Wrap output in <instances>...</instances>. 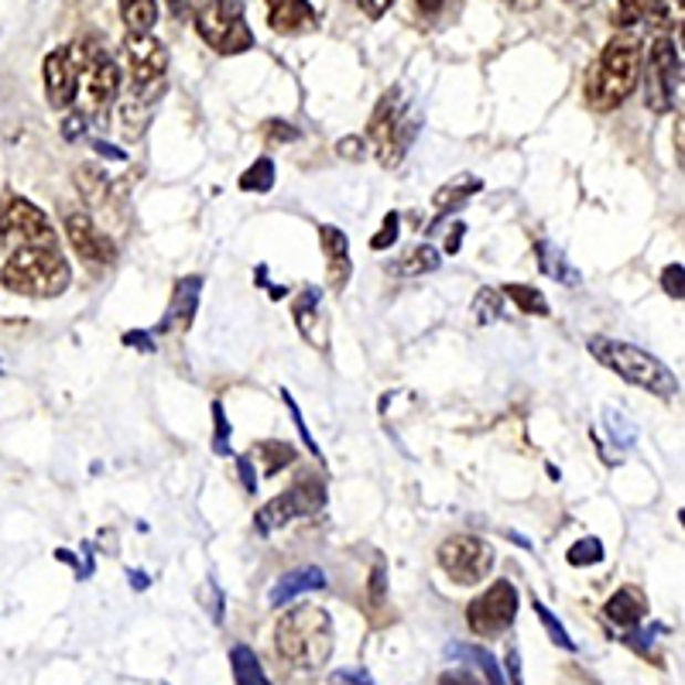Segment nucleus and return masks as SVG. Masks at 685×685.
<instances>
[{
	"instance_id": "obj_1",
	"label": "nucleus",
	"mask_w": 685,
	"mask_h": 685,
	"mask_svg": "<svg viewBox=\"0 0 685 685\" xmlns=\"http://www.w3.org/2000/svg\"><path fill=\"white\" fill-rule=\"evenodd\" d=\"M641 69H644V42L634 31H617L587 72V83H583L587 106H593L600 114L617 111L637 90Z\"/></svg>"
},
{
	"instance_id": "obj_2",
	"label": "nucleus",
	"mask_w": 685,
	"mask_h": 685,
	"mask_svg": "<svg viewBox=\"0 0 685 685\" xmlns=\"http://www.w3.org/2000/svg\"><path fill=\"white\" fill-rule=\"evenodd\" d=\"M274 647H278V655L299 672L322 668L333 655V621H330V614L315 603L292 606L274 627Z\"/></svg>"
},
{
	"instance_id": "obj_3",
	"label": "nucleus",
	"mask_w": 685,
	"mask_h": 685,
	"mask_svg": "<svg viewBox=\"0 0 685 685\" xmlns=\"http://www.w3.org/2000/svg\"><path fill=\"white\" fill-rule=\"evenodd\" d=\"M587 350L600 360L606 371H614L617 377H624L634 387H644L647 394H655L662 402H672L678 394V381L675 374L662 364L658 356H652L647 350L614 340V336H590Z\"/></svg>"
},
{
	"instance_id": "obj_4",
	"label": "nucleus",
	"mask_w": 685,
	"mask_h": 685,
	"mask_svg": "<svg viewBox=\"0 0 685 685\" xmlns=\"http://www.w3.org/2000/svg\"><path fill=\"white\" fill-rule=\"evenodd\" d=\"M72 281L59 247H21L0 268V284L24 299H55Z\"/></svg>"
},
{
	"instance_id": "obj_5",
	"label": "nucleus",
	"mask_w": 685,
	"mask_h": 685,
	"mask_svg": "<svg viewBox=\"0 0 685 685\" xmlns=\"http://www.w3.org/2000/svg\"><path fill=\"white\" fill-rule=\"evenodd\" d=\"M69 55L76 62V93H72L76 114L86 121L106 114L121 93V65L96 42H69Z\"/></svg>"
},
{
	"instance_id": "obj_6",
	"label": "nucleus",
	"mask_w": 685,
	"mask_h": 685,
	"mask_svg": "<svg viewBox=\"0 0 685 685\" xmlns=\"http://www.w3.org/2000/svg\"><path fill=\"white\" fill-rule=\"evenodd\" d=\"M422 121L418 114H412L405 100H402V90H387L381 96V103L374 106V114H371V127H367V137H371V152L381 165L394 168V165H402L408 148H412V141L418 134Z\"/></svg>"
},
{
	"instance_id": "obj_7",
	"label": "nucleus",
	"mask_w": 685,
	"mask_h": 685,
	"mask_svg": "<svg viewBox=\"0 0 685 685\" xmlns=\"http://www.w3.org/2000/svg\"><path fill=\"white\" fill-rule=\"evenodd\" d=\"M124 62H127V93L137 100L158 103L168 80V49L155 34H134L124 39Z\"/></svg>"
},
{
	"instance_id": "obj_8",
	"label": "nucleus",
	"mask_w": 685,
	"mask_h": 685,
	"mask_svg": "<svg viewBox=\"0 0 685 685\" xmlns=\"http://www.w3.org/2000/svg\"><path fill=\"white\" fill-rule=\"evenodd\" d=\"M196 31L203 42L220 55H240L255 45V31L243 18L240 0H206L196 14Z\"/></svg>"
},
{
	"instance_id": "obj_9",
	"label": "nucleus",
	"mask_w": 685,
	"mask_h": 685,
	"mask_svg": "<svg viewBox=\"0 0 685 685\" xmlns=\"http://www.w3.org/2000/svg\"><path fill=\"white\" fill-rule=\"evenodd\" d=\"M322 504H326V484H322L319 477H299L295 487H288L284 494L271 497L255 515V528H258V534H274L299 518L322 511Z\"/></svg>"
},
{
	"instance_id": "obj_10",
	"label": "nucleus",
	"mask_w": 685,
	"mask_h": 685,
	"mask_svg": "<svg viewBox=\"0 0 685 685\" xmlns=\"http://www.w3.org/2000/svg\"><path fill=\"white\" fill-rule=\"evenodd\" d=\"M439 569L459 587H477L494 569V549L477 534H453L436 552Z\"/></svg>"
},
{
	"instance_id": "obj_11",
	"label": "nucleus",
	"mask_w": 685,
	"mask_h": 685,
	"mask_svg": "<svg viewBox=\"0 0 685 685\" xmlns=\"http://www.w3.org/2000/svg\"><path fill=\"white\" fill-rule=\"evenodd\" d=\"M0 240L11 243L14 250L21 247H55V230L49 216L28 203L24 196H8L0 203Z\"/></svg>"
},
{
	"instance_id": "obj_12",
	"label": "nucleus",
	"mask_w": 685,
	"mask_h": 685,
	"mask_svg": "<svg viewBox=\"0 0 685 685\" xmlns=\"http://www.w3.org/2000/svg\"><path fill=\"white\" fill-rule=\"evenodd\" d=\"M518 587L511 580H497L466 606V624L480 637H500L518 617Z\"/></svg>"
},
{
	"instance_id": "obj_13",
	"label": "nucleus",
	"mask_w": 685,
	"mask_h": 685,
	"mask_svg": "<svg viewBox=\"0 0 685 685\" xmlns=\"http://www.w3.org/2000/svg\"><path fill=\"white\" fill-rule=\"evenodd\" d=\"M647 106L658 114L672 111L675 103V93H678V83H682V59H678V49L672 45V39H655L652 49H647Z\"/></svg>"
},
{
	"instance_id": "obj_14",
	"label": "nucleus",
	"mask_w": 685,
	"mask_h": 685,
	"mask_svg": "<svg viewBox=\"0 0 685 685\" xmlns=\"http://www.w3.org/2000/svg\"><path fill=\"white\" fill-rule=\"evenodd\" d=\"M65 237L76 250V258L86 261L90 268H111L117 261V247L106 237L90 212H65Z\"/></svg>"
},
{
	"instance_id": "obj_15",
	"label": "nucleus",
	"mask_w": 685,
	"mask_h": 685,
	"mask_svg": "<svg viewBox=\"0 0 685 685\" xmlns=\"http://www.w3.org/2000/svg\"><path fill=\"white\" fill-rule=\"evenodd\" d=\"M199 295H203V278L199 274L178 278L175 288H172V302L165 309V319H162V326L155 330V336L158 333H186L193 326V319H196Z\"/></svg>"
},
{
	"instance_id": "obj_16",
	"label": "nucleus",
	"mask_w": 685,
	"mask_h": 685,
	"mask_svg": "<svg viewBox=\"0 0 685 685\" xmlns=\"http://www.w3.org/2000/svg\"><path fill=\"white\" fill-rule=\"evenodd\" d=\"M271 31L292 39V34H309L319 28V14L309 0H264Z\"/></svg>"
},
{
	"instance_id": "obj_17",
	"label": "nucleus",
	"mask_w": 685,
	"mask_h": 685,
	"mask_svg": "<svg viewBox=\"0 0 685 685\" xmlns=\"http://www.w3.org/2000/svg\"><path fill=\"white\" fill-rule=\"evenodd\" d=\"M292 319H295L299 333L312 346L326 350L330 326H326V315H322V292H319V288H302V292L295 295V302H292Z\"/></svg>"
},
{
	"instance_id": "obj_18",
	"label": "nucleus",
	"mask_w": 685,
	"mask_h": 685,
	"mask_svg": "<svg viewBox=\"0 0 685 685\" xmlns=\"http://www.w3.org/2000/svg\"><path fill=\"white\" fill-rule=\"evenodd\" d=\"M42 76H45V93H49L52 106H69L72 93H76V62H72V55H69V45L45 55Z\"/></svg>"
},
{
	"instance_id": "obj_19",
	"label": "nucleus",
	"mask_w": 685,
	"mask_h": 685,
	"mask_svg": "<svg viewBox=\"0 0 685 685\" xmlns=\"http://www.w3.org/2000/svg\"><path fill=\"white\" fill-rule=\"evenodd\" d=\"M319 243H322V255H326V278L330 284L336 288V292H343L346 281H350V271H353V261H350V237L326 224L319 227Z\"/></svg>"
},
{
	"instance_id": "obj_20",
	"label": "nucleus",
	"mask_w": 685,
	"mask_h": 685,
	"mask_svg": "<svg viewBox=\"0 0 685 685\" xmlns=\"http://www.w3.org/2000/svg\"><path fill=\"white\" fill-rule=\"evenodd\" d=\"M603 617L606 624H614V627H637L647 621V596L637 590V587H621L614 596L606 600L603 606Z\"/></svg>"
},
{
	"instance_id": "obj_21",
	"label": "nucleus",
	"mask_w": 685,
	"mask_h": 685,
	"mask_svg": "<svg viewBox=\"0 0 685 685\" xmlns=\"http://www.w3.org/2000/svg\"><path fill=\"white\" fill-rule=\"evenodd\" d=\"M76 189L86 199V206L114 212V178L106 175L100 165L86 162V165L76 168Z\"/></svg>"
},
{
	"instance_id": "obj_22",
	"label": "nucleus",
	"mask_w": 685,
	"mask_h": 685,
	"mask_svg": "<svg viewBox=\"0 0 685 685\" xmlns=\"http://www.w3.org/2000/svg\"><path fill=\"white\" fill-rule=\"evenodd\" d=\"M326 587V572H322L319 565H299L292 569L288 575H281V580L274 583L271 590V606H284L288 600H295L309 590H322Z\"/></svg>"
},
{
	"instance_id": "obj_23",
	"label": "nucleus",
	"mask_w": 685,
	"mask_h": 685,
	"mask_svg": "<svg viewBox=\"0 0 685 685\" xmlns=\"http://www.w3.org/2000/svg\"><path fill=\"white\" fill-rule=\"evenodd\" d=\"M446 655H449V658H456V662L474 665V668L484 675V682H487V685H508V675L500 672L497 658L487 652V647H480V644H463V641H453V644L446 647Z\"/></svg>"
},
{
	"instance_id": "obj_24",
	"label": "nucleus",
	"mask_w": 685,
	"mask_h": 685,
	"mask_svg": "<svg viewBox=\"0 0 685 685\" xmlns=\"http://www.w3.org/2000/svg\"><path fill=\"white\" fill-rule=\"evenodd\" d=\"M443 264V255L432 243H415L412 250H405V255L398 258V264H391L394 274H402V278H418V274H432V271H439Z\"/></svg>"
},
{
	"instance_id": "obj_25",
	"label": "nucleus",
	"mask_w": 685,
	"mask_h": 685,
	"mask_svg": "<svg viewBox=\"0 0 685 685\" xmlns=\"http://www.w3.org/2000/svg\"><path fill=\"white\" fill-rule=\"evenodd\" d=\"M152 106H155V103H148V100H137V96H131V93H124V96H121L117 117H121V131H124V137H127V141L144 137V131H148V124H152Z\"/></svg>"
},
{
	"instance_id": "obj_26",
	"label": "nucleus",
	"mask_w": 685,
	"mask_h": 685,
	"mask_svg": "<svg viewBox=\"0 0 685 685\" xmlns=\"http://www.w3.org/2000/svg\"><path fill=\"white\" fill-rule=\"evenodd\" d=\"M230 668H233V682L237 685H271L261 658L255 655V647H250V644H233Z\"/></svg>"
},
{
	"instance_id": "obj_27",
	"label": "nucleus",
	"mask_w": 685,
	"mask_h": 685,
	"mask_svg": "<svg viewBox=\"0 0 685 685\" xmlns=\"http://www.w3.org/2000/svg\"><path fill=\"white\" fill-rule=\"evenodd\" d=\"M484 189V183H480V178L477 175H456L453 178V183H446L436 196H432V206H436L443 216L449 212V209H459L466 199H470V196H477Z\"/></svg>"
},
{
	"instance_id": "obj_28",
	"label": "nucleus",
	"mask_w": 685,
	"mask_h": 685,
	"mask_svg": "<svg viewBox=\"0 0 685 685\" xmlns=\"http://www.w3.org/2000/svg\"><path fill=\"white\" fill-rule=\"evenodd\" d=\"M538 268H542L552 281H562V284H580V271H575L569 261H565V255L562 250L556 247V243H549V240H538Z\"/></svg>"
},
{
	"instance_id": "obj_29",
	"label": "nucleus",
	"mask_w": 685,
	"mask_h": 685,
	"mask_svg": "<svg viewBox=\"0 0 685 685\" xmlns=\"http://www.w3.org/2000/svg\"><path fill=\"white\" fill-rule=\"evenodd\" d=\"M250 453H255L250 459L261 463V474H258V477H274V474L284 470V466L295 463V449L288 446V443H278V439H264V443H258Z\"/></svg>"
},
{
	"instance_id": "obj_30",
	"label": "nucleus",
	"mask_w": 685,
	"mask_h": 685,
	"mask_svg": "<svg viewBox=\"0 0 685 685\" xmlns=\"http://www.w3.org/2000/svg\"><path fill=\"white\" fill-rule=\"evenodd\" d=\"M624 24L644 21V24H668V0H617Z\"/></svg>"
},
{
	"instance_id": "obj_31",
	"label": "nucleus",
	"mask_w": 685,
	"mask_h": 685,
	"mask_svg": "<svg viewBox=\"0 0 685 685\" xmlns=\"http://www.w3.org/2000/svg\"><path fill=\"white\" fill-rule=\"evenodd\" d=\"M121 18H124L127 31L152 34L158 24V4L155 0H121Z\"/></svg>"
},
{
	"instance_id": "obj_32",
	"label": "nucleus",
	"mask_w": 685,
	"mask_h": 685,
	"mask_svg": "<svg viewBox=\"0 0 685 685\" xmlns=\"http://www.w3.org/2000/svg\"><path fill=\"white\" fill-rule=\"evenodd\" d=\"M500 295L511 299L525 315H549V312H552V309H549V299L538 292V288H528V284H518V281H515V284H504Z\"/></svg>"
},
{
	"instance_id": "obj_33",
	"label": "nucleus",
	"mask_w": 685,
	"mask_h": 685,
	"mask_svg": "<svg viewBox=\"0 0 685 685\" xmlns=\"http://www.w3.org/2000/svg\"><path fill=\"white\" fill-rule=\"evenodd\" d=\"M565 562H569L572 569L600 565V562H603V542H600V538H593V534L580 538V542H572V546H569V552H565Z\"/></svg>"
},
{
	"instance_id": "obj_34",
	"label": "nucleus",
	"mask_w": 685,
	"mask_h": 685,
	"mask_svg": "<svg viewBox=\"0 0 685 685\" xmlns=\"http://www.w3.org/2000/svg\"><path fill=\"white\" fill-rule=\"evenodd\" d=\"M271 186H274V162L271 158H258L240 175L243 193H271Z\"/></svg>"
},
{
	"instance_id": "obj_35",
	"label": "nucleus",
	"mask_w": 685,
	"mask_h": 685,
	"mask_svg": "<svg viewBox=\"0 0 685 685\" xmlns=\"http://www.w3.org/2000/svg\"><path fill=\"white\" fill-rule=\"evenodd\" d=\"M474 315L480 326H487V322H497L504 315V295L500 288H480L477 299H474Z\"/></svg>"
},
{
	"instance_id": "obj_36",
	"label": "nucleus",
	"mask_w": 685,
	"mask_h": 685,
	"mask_svg": "<svg viewBox=\"0 0 685 685\" xmlns=\"http://www.w3.org/2000/svg\"><path fill=\"white\" fill-rule=\"evenodd\" d=\"M534 614H538V621H542V627H546V634L552 637V644H556V647H562V652H575V644H572L569 631L559 624V617L552 614V610H549L542 600H534Z\"/></svg>"
},
{
	"instance_id": "obj_37",
	"label": "nucleus",
	"mask_w": 685,
	"mask_h": 685,
	"mask_svg": "<svg viewBox=\"0 0 685 685\" xmlns=\"http://www.w3.org/2000/svg\"><path fill=\"white\" fill-rule=\"evenodd\" d=\"M212 453L216 456H230V422L220 402H212Z\"/></svg>"
},
{
	"instance_id": "obj_38",
	"label": "nucleus",
	"mask_w": 685,
	"mask_h": 685,
	"mask_svg": "<svg viewBox=\"0 0 685 685\" xmlns=\"http://www.w3.org/2000/svg\"><path fill=\"white\" fill-rule=\"evenodd\" d=\"M367 600L374 610H381L387 603V562L377 559L374 569H371V580H367Z\"/></svg>"
},
{
	"instance_id": "obj_39",
	"label": "nucleus",
	"mask_w": 685,
	"mask_h": 685,
	"mask_svg": "<svg viewBox=\"0 0 685 685\" xmlns=\"http://www.w3.org/2000/svg\"><path fill=\"white\" fill-rule=\"evenodd\" d=\"M398 233H402V216L391 209V212L384 216L377 237H371V250H387V247H394V243H398Z\"/></svg>"
},
{
	"instance_id": "obj_40",
	"label": "nucleus",
	"mask_w": 685,
	"mask_h": 685,
	"mask_svg": "<svg viewBox=\"0 0 685 685\" xmlns=\"http://www.w3.org/2000/svg\"><path fill=\"white\" fill-rule=\"evenodd\" d=\"M281 398H284V408L288 412H292V418H295V428H299V436L305 439V446H309V453L322 463V449H319V443H315V436H312V432H309V425H305V418H302V412H299V402L292 398V394H288V391H281Z\"/></svg>"
},
{
	"instance_id": "obj_41",
	"label": "nucleus",
	"mask_w": 685,
	"mask_h": 685,
	"mask_svg": "<svg viewBox=\"0 0 685 685\" xmlns=\"http://www.w3.org/2000/svg\"><path fill=\"white\" fill-rule=\"evenodd\" d=\"M606 425H610V436L617 439V446H631L634 443V425L621 415V412H614V408H606Z\"/></svg>"
},
{
	"instance_id": "obj_42",
	"label": "nucleus",
	"mask_w": 685,
	"mask_h": 685,
	"mask_svg": "<svg viewBox=\"0 0 685 685\" xmlns=\"http://www.w3.org/2000/svg\"><path fill=\"white\" fill-rule=\"evenodd\" d=\"M662 288H665V295H672V299L685 295V268L678 261L662 271Z\"/></svg>"
},
{
	"instance_id": "obj_43",
	"label": "nucleus",
	"mask_w": 685,
	"mask_h": 685,
	"mask_svg": "<svg viewBox=\"0 0 685 685\" xmlns=\"http://www.w3.org/2000/svg\"><path fill=\"white\" fill-rule=\"evenodd\" d=\"M237 474H240V484H243V490L247 494H255L258 490V470H255V459L250 456H237Z\"/></svg>"
},
{
	"instance_id": "obj_44",
	"label": "nucleus",
	"mask_w": 685,
	"mask_h": 685,
	"mask_svg": "<svg viewBox=\"0 0 685 685\" xmlns=\"http://www.w3.org/2000/svg\"><path fill=\"white\" fill-rule=\"evenodd\" d=\"M364 152H367V141H364V137H343V141L336 144V155H340V158H350V162H360V158H364Z\"/></svg>"
},
{
	"instance_id": "obj_45",
	"label": "nucleus",
	"mask_w": 685,
	"mask_h": 685,
	"mask_svg": "<svg viewBox=\"0 0 685 685\" xmlns=\"http://www.w3.org/2000/svg\"><path fill=\"white\" fill-rule=\"evenodd\" d=\"M436 685H484L474 672H466V668H453V672H443Z\"/></svg>"
},
{
	"instance_id": "obj_46",
	"label": "nucleus",
	"mask_w": 685,
	"mask_h": 685,
	"mask_svg": "<svg viewBox=\"0 0 685 685\" xmlns=\"http://www.w3.org/2000/svg\"><path fill=\"white\" fill-rule=\"evenodd\" d=\"M83 134H86V117L83 114H72V117L62 121V137L65 141H80Z\"/></svg>"
},
{
	"instance_id": "obj_47",
	"label": "nucleus",
	"mask_w": 685,
	"mask_h": 685,
	"mask_svg": "<svg viewBox=\"0 0 685 685\" xmlns=\"http://www.w3.org/2000/svg\"><path fill=\"white\" fill-rule=\"evenodd\" d=\"M203 4H206V0H168V11L175 18H193V14H199Z\"/></svg>"
},
{
	"instance_id": "obj_48",
	"label": "nucleus",
	"mask_w": 685,
	"mask_h": 685,
	"mask_svg": "<svg viewBox=\"0 0 685 685\" xmlns=\"http://www.w3.org/2000/svg\"><path fill=\"white\" fill-rule=\"evenodd\" d=\"M124 346H134V350H155V333H148V330L124 333Z\"/></svg>"
},
{
	"instance_id": "obj_49",
	"label": "nucleus",
	"mask_w": 685,
	"mask_h": 685,
	"mask_svg": "<svg viewBox=\"0 0 685 685\" xmlns=\"http://www.w3.org/2000/svg\"><path fill=\"white\" fill-rule=\"evenodd\" d=\"M268 137H271V141H295L299 131H295L292 124H284V121H271V124H268Z\"/></svg>"
},
{
	"instance_id": "obj_50",
	"label": "nucleus",
	"mask_w": 685,
	"mask_h": 685,
	"mask_svg": "<svg viewBox=\"0 0 685 685\" xmlns=\"http://www.w3.org/2000/svg\"><path fill=\"white\" fill-rule=\"evenodd\" d=\"M353 4L364 11L367 18H381V14L394 4V0H353Z\"/></svg>"
},
{
	"instance_id": "obj_51",
	"label": "nucleus",
	"mask_w": 685,
	"mask_h": 685,
	"mask_svg": "<svg viewBox=\"0 0 685 685\" xmlns=\"http://www.w3.org/2000/svg\"><path fill=\"white\" fill-rule=\"evenodd\" d=\"M463 233H466V227H463V224H456V227L449 230V237H446V255H459V247H463Z\"/></svg>"
},
{
	"instance_id": "obj_52",
	"label": "nucleus",
	"mask_w": 685,
	"mask_h": 685,
	"mask_svg": "<svg viewBox=\"0 0 685 685\" xmlns=\"http://www.w3.org/2000/svg\"><path fill=\"white\" fill-rule=\"evenodd\" d=\"M336 678H340V682H350V685H374V682H371V675H364L360 668H343Z\"/></svg>"
},
{
	"instance_id": "obj_53",
	"label": "nucleus",
	"mask_w": 685,
	"mask_h": 685,
	"mask_svg": "<svg viewBox=\"0 0 685 685\" xmlns=\"http://www.w3.org/2000/svg\"><path fill=\"white\" fill-rule=\"evenodd\" d=\"M93 148H96V155H103V158H114V162H124V158H127L121 148H114V144H106V141H93Z\"/></svg>"
},
{
	"instance_id": "obj_54",
	"label": "nucleus",
	"mask_w": 685,
	"mask_h": 685,
	"mask_svg": "<svg viewBox=\"0 0 685 685\" xmlns=\"http://www.w3.org/2000/svg\"><path fill=\"white\" fill-rule=\"evenodd\" d=\"M508 672H511V682L521 685V655H518V647H508Z\"/></svg>"
},
{
	"instance_id": "obj_55",
	"label": "nucleus",
	"mask_w": 685,
	"mask_h": 685,
	"mask_svg": "<svg viewBox=\"0 0 685 685\" xmlns=\"http://www.w3.org/2000/svg\"><path fill=\"white\" fill-rule=\"evenodd\" d=\"M504 4L515 8V11H534L538 4H542V0H504Z\"/></svg>"
},
{
	"instance_id": "obj_56",
	"label": "nucleus",
	"mask_w": 685,
	"mask_h": 685,
	"mask_svg": "<svg viewBox=\"0 0 685 685\" xmlns=\"http://www.w3.org/2000/svg\"><path fill=\"white\" fill-rule=\"evenodd\" d=\"M443 8V0H418V11L422 14H432V11H439Z\"/></svg>"
},
{
	"instance_id": "obj_57",
	"label": "nucleus",
	"mask_w": 685,
	"mask_h": 685,
	"mask_svg": "<svg viewBox=\"0 0 685 685\" xmlns=\"http://www.w3.org/2000/svg\"><path fill=\"white\" fill-rule=\"evenodd\" d=\"M264 278H268V268H258V281H264ZM268 292H271V299H281V295H284L278 284H268Z\"/></svg>"
},
{
	"instance_id": "obj_58",
	"label": "nucleus",
	"mask_w": 685,
	"mask_h": 685,
	"mask_svg": "<svg viewBox=\"0 0 685 685\" xmlns=\"http://www.w3.org/2000/svg\"><path fill=\"white\" fill-rule=\"evenodd\" d=\"M562 4H569V8H575V11H583V8L596 4V0H562Z\"/></svg>"
},
{
	"instance_id": "obj_59",
	"label": "nucleus",
	"mask_w": 685,
	"mask_h": 685,
	"mask_svg": "<svg viewBox=\"0 0 685 685\" xmlns=\"http://www.w3.org/2000/svg\"><path fill=\"white\" fill-rule=\"evenodd\" d=\"M131 580H134V587H137V590H144V587H148V580H144L141 572H131Z\"/></svg>"
}]
</instances>
